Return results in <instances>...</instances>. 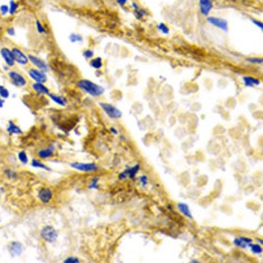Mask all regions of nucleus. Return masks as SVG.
Listing matches in <instances>:
<instances>
[{"mask_svg": "<svg viewBox=\"0 0 263 263\" xmlns=\"http://www.w3.org/2000/svg\"><path fill=\"white\" fill-rule=\"evenodd\" d=\"M0 10L3 16H5L9 12V7L6 5H2L0 7Z\"/></svg>", "mask_w": 263, "mask_h": 263, "instance_id": "nucleus-30", "label": "nucleus"}, {"mask_svg": "<svg viewBox=\"0 0 263 263\" xmlns=\"http://www.w3.org/2000/svg\"><path fill=\"white\" fill-rule=\"evenodd\" d=\"M84 56L86 57V58H90L94 56V52H93L92 50L90 49H87L83 53Z\"/></svg>", "mask_w": 263, "mask_h": 263, "instance_id": "nucleus-31", "label": "nucleus"}, {"mask_svg": "<svg viewBox=\"0 0 263 263\" xmlns=\"http://www.w3.org/2000/svg\"><path fill=\"white\" fill-rule=\"evenodd\" d=\"M90 65L93 68H95V69H99L101 68L103 65L102 59L100 57L96 58L93 59L91 60L90 63Z\"/></svg>", "mask_w": 263, "mask_h": 263, "instance_id": "nucleus-19", "label": "nucleus"}, {"mask_svg": "<svg viewBox=\"0 0 263 263\" xmlns=\"http://www.w3.org/2000/svg\"><path fill=\"white\" fill-rule=\"evenodd\" d=\"M199 7L201 13L204 16H207L213 7V3L211 0H200Z\"/></svg>", "mask_w": 263, "mask_h": 263, "instance_id": "nucleus-11", "label": "nucleus"}, {"mask_svg": "<svg viewBox=\"0 0 263 263\" xmlns=\"http://www.w3.org/2000/svg\"><path fill=\"white\" fill-rule=\"evenodd\" d=\"M249 61L254 63H261L262 60L261 59H251L249 60Z\"/></svg>", "mask_w": 263, "mask_h": 263, "instance_id": "nucleus-37", "label": "nucleus"}, {"mask_svg": "<svg viewBox=\"0 0 263 263\" xmlns=\"http://www.w3.org/2000/svg\"><path fill=\"white\" fill-rule=\"evenodd\" d=\"M111 132L113 133L114 134H116L117 133V131L116 129H115L114 128H111Z\"/></svg>", "mask_w": 263, "mask_h": 263, "instance_id": "nucleus-40", "label": "nucleus"}, {"mask_svg": "<svg viewBox=\"0 0 263 263\" xmlns=\"http://www.w3.org/2000/svg\"><path fill=\"white\" fill-rule=\"evenodd\" d=\"M28 58L29 61L35 66H36L37 68H38L39 70L44 71V72H45V71H48V66H47L46 63H45V61H44L43 60L41 59L40 58H39L37 57L34 56V55H28Z\"/></svg>", "mask_w": 263, "mask_h": 263, "instance_id": "nucleus-8", "label": "nucleus"}, {"mask_svg": "<svg viewBox=\"0 0 263 263\" xmlns=\"http://www.w3.org/2000/svg\"><path fill=\"white\" fill-rule=\"evenodd\" d=\"M15 59V62L21 65H26L29 61L28 57L26 56L20 49L18 48H13L11 50Z\"/></svg>", "mask_w": 263, "mask_h": 263, "instance_id": "nucleus-5", "label": "nucleus"}, {"mask_svg": "<svg viewBox=\"0 0 263 263\" xmlns=\"http://www.w3.org/2000/svg\"><path fill=\"white\" fill-rule=\"evenodd\" d=\"M178 208L181 213H183V214L184 215L188 218L192 219V214L191 213L190 210L187 204L184 203H179L178 204Z\"/></svg>", "mask_w": 263, "mask_h": 263, "instance_id": "nucleus-16", "label": "nucleus"}, {"mask_svg": "<svg viewBox=\"0 0 263 263\" xmlns=\"http://www.w3.org/2000/svg\"><path fill=\"white\" fill-rule=\"evenodd\" d=\"M36 24L37 29L38 32H39L40 34H42V33L45 32V28L42 25V23L39 20L36 21Z\"/></svg>", "mask_w": 263, "mask_h": 263, "instance_id": "nucleus-27", "label": "nucleus"}, {"mask_svg": "<svg viewBox=\"0 0 263 263\" xmlns=\"http://www.w3.org/2000/svg\"><path fill=\"white\" fill-rule=\"evenodd\" d=\"M78 86L80 89L94 97L101 95L104 92V87L86 79L79 81Z\"/></svg>", "mask_w": 263, "mask_h": 263, "instance_id": "nucleus-1", "label": "nucleus"}, {"mask_svg": "<svg viewBox=\"0 0 263 263\" xmlns=\"http://www.w3.org/2000/svg\"><path fill=\"white\" fill-rule=\"evenodd\" d=\"M11 251L13 254H18L20 252L21 250V246L19 244H14L11 247Z\"/></svg>", "mask_w": 263, "mask_h": 263, "instance_id": "nucleus-28", "label": "nucleus"}, {"mask_svg": "<svg viewBox=\"0 0 263 263\" xmlns=\"http://www.w3.org/2000/svg\"><path fill=\"white\" fill-rule=\"evenodd\" d=\"M251 251L255 254H261L262 252L263 249L261 246L258 244H251L250 246Z\"/></svg>", "mask_w": 263, "mask_h": 263, "instance_id": "nucleus-23", "label": "nucleus"}, {"mask_svg": "<svg viewBox=\"0 0 263 263\" xmlns=\"http://www.w3.org/2000/svg\"><path fill=\"white\" fill-rule=\"evenodd\" d=\"M41 235L46 241L49 242H53L57 237L56 231L53 228L47 226L42 230Z\"/></svg>", "mask_w": 263, "mask_h": 263, "instance_id": "nucleus-4", "label": "nucleus"}, {"mask_svg": "<svg viewBox=\"0 0 263 263\" xmlns=\"http://www.w3.org/2000/svg\"><path fill=\"white\" fill-rule=\"evenodd\" d=\"M141 181L144 186L146 185L147 184V183H148L147 177L145 176H142V177L141 178Z\"/></svg>", "mask_w": 263, "mask_h": 263, "instance_id": "nucleus-36", "label": "nucleus"}, {"mask_svg": "<svg viewBox=\"0 0 263 263\" xmlns=\"http://www.w3.org/2000/svg\"><path fill=\"white\" fill-rule=\"evenodd\" d=\"M7 131L10 134L18 135V134H21L22 133V130L12 121H9V122Z\"/></svg>", "mask_w": 263, "mask_h": 263, "instance_id": "nucleus-15", "label": "nucleus"}, {"mask_svg": "<svg viewBox=\"0 0 263 263\" xmlns=\"http://www.w3.org/2000/svg\"><path fill=\"white\" fill-rule=\"evenodd\" d=\"M53 147H49L46 149H44L40 151L39 152V156L42 158H47L52 156L53 154Z\"/></svg>", "mask_w": 263, "mask_h": 263, "instance_id": "nucleus-18", "label": "nucleus"}, {"mask_svg": "<svg viewBox=\"0 0 263 263\" xmlns=\"http://www.w3.org/2000/svg\"><path fill=\"white\" fill-rule=\"evenodd\" d=\"M117 2L119 5L121 6H123L125 5V4L127 2V0H117Z\"/></svg>", "mask_w": 263, "mask_h": 263, "instance_id": "nucleus-38", "label": "nucleus"}, {"mask_svg": "<svg viewBox=\"0 0 263 263\" xmlns=\"http://www.w3.org/2000/svg\"><path fill=\"white\" fill-rule=\"evenodd\" d=\"M30 77L36 82L44 83L47 81V76L44 71L37 69H31L28 71Z\"/></svg>", "mask_w": 263, "mask_h": 263, "instance_id": "nucleus-3", "label": "nucleus"}, {"mask_svg": "<svg viewBox=\"0 0 263 263\" xmlns=\"http://www.w3.org/2000/svg\"><path fill=\"white\" fill-rule=\"evenodd\" d=\"M64 262L66 263H79V261L77 258L75 257H69L66 258Z\"/></svg>", "mask_w": 263, "mask_h": 263, "instance_id": "nucleus-32", "label": "nucleus"}, {"mask_svg": "<svg viewBox=\"0 0 263 263\" xmlns=\"http://www.w3.org/2000/svg\"><path fill=\"white\" fill-rule=\"evenodd\" d=\"M32 89L36 91V92L40 94H49V90L46 86H45L42 83L36 82L32 84Z\"/></svg>", "mask_w": 263, "mask_h": 263, "instance_id": "nucleus-13", "label": "nucleus"}, {"mask_svg": "<svg viewBox=\"0 0 263 263\" xmlns=\"http://www.w3.org/2000/svg\"><path fill=\"white\" fill-rule=\"evenodd\" d=\"M244 81L245 82L246 85L247 86H252L254 85H258L260 83V82L258 80L254 79V78L249 77H246L244 78Z\"/></svg>", "mask_w": 263, "mask_h": 263, "instance_id": "nucleus-20", "label": "nucleus"}, {"mask_svg": "<svg viewBox=\"0 0 263 263\" xmlns=\"http://www.w3.org/2000/svg\"><path fill=\"white\" fill-rule=\"evenodd\" d=\"M10 7L9 8V13L10 15H13L16 13V10L18 9V3H16L13 1V0H11L10 1L9 3Z\"/></svg>", "mask_w": 263, "mask_h": 263, "instance_id": "nucleus-21", "label": "nucleus"}, {"mask_svg": "<svg viewBox=\"0 0 263 263\" xmlns=\"http://www.w3.org/2000/svg\"><path fill=\"white\" fill-rule=\"evenodd\" d=\"M135 16L138 19H140L142 18V16L145 14V11L143 10H139V8L138 9L135 10Z\"/></svg>", "mask_w": 263, "mask_h": 263, "instance_id": "nucleus-29", "label": "nucleus"}, {"mask_svg": "<svg viewBox=\"0 0 263 263\" xmlns=\"http://www.w3.org/2000/svg\"><path fill=\"white\" fill-rule=\"evenodd\" d=\"M9 77L12 82L17 86H24L26 84V81L24 78L16 71H11L9 73Z\"/></svg>", "mask_w": 263, "mask_h": 263, "instance_id": "nucleus-6", "label": "nucleus"}, {"mask_svg": "<svg viewBox=\"0 0 263 263\" xmlns=\"http://www.w3.org/2000/svg\"><path fill=\"white\" fill-rule=\"evenodd\" d=\"M49 95L50 98L53 100V101L55 102L59 105H61V106H64L65 105L66 101L61 96L56 95L53 94H49Z\"/></svg>", "mask_w": 263, "mask_h": 263, "instance_id": "nucleus-17", "label": "nucleus"}, {"mask_svg": "<svg viewBox=\"0 0 263 263\" xmlns=\"http://www.w3.org/2000/svg\"><path fill=\"white\" fill-rule=\"evenodd\" d=\"M39 196L42 202L48 203L52 199V193L49 189H42L39 193Z\"/></svg>", "mask_w": 263, "mask_h": 263, "instance_id": "nucleus-14", "label": "nucleus"}, {"mask_svg": "<svg viewBox=\"0 0 263 263\" xmlns=\"http://www.w3.org/2000/svg\"><path fill=\"white\" fill-rule=\"evenodd\" d=\"M71 166L76 169L79 170L80 171H93L97 169V166L94 163H73L71 164Z\"/></svg>", "mask_w": 263, "mask_h": 263, "instance_id": "nucleus-10", "label": "nucleus"}, {"mask_svg": "<svg viewBox=\"0 0 263 263\" xmlns=\"http://www.w3.org/2000/svg\"><path fill=\"white\" fill-rule=\"evenodd\" d=\"M32 165H33L34 166H37V167H40V168H46V166H44V165L38 162V161H37L36 160H34L32 161Z\"/></svg>", "mask_w": 263, "mask_h": 263, "instance_id": "nucleus-33", "label": "nucleus"}, {"mask_svg": "<svg viewBox=\"0 0 263 263\" xmlns=\"http://www.w3.org/2000/svg\"><path fill=\"white\" fill-rule=\"evenodd\" d=\"M207 20L210 24L216 26V27L219 28L223 31H227V22L221 18H216V17H209Z\"/></svg>", "mask_w": 263, "mask_h": 263, "instance_id": "nucleus-9", "label": "nucleus"}, {"mask_svg": "<svg viewBox=\"0 0 263 263\" xmlns=\"http://www.w3.org/2000/svg\"><path fill=\"white\" fill-rule=\"evenodd\" d=\"M9 96V92L4 86H0V97L3 98H8Z\"/></svg>", "mask_w": 263, "mask_h": 263, "instance_id": "nucleus-22", "label": "nucleus"}, {"mask_svg": "<svg viewBox=\"0 0 263 263\" xmlns=\"http://www.w3.org/2000/svg\"><path fill=\"white\" fill-rule=\"evenodd\" d=\"M252 240L251 239L246 237H241L235 239L234 244L237 246L245 248L246 247H250L252 244Z\"/></svg>", "mask_w": 263, "mask_h": 263, "instance_id": "nucleus-12", "label": "nucleus"}, {"mask_svg": "<svg viewBox=\"0 0 263 263\" xmlns=\"http://www.w3.org/2000/svg\"><path fill=\"white\" fill-rule=\"evenodd\" d=\"M253 22L254 23V24L258 26V27H260L261 29H263V24H262V23L259 22V21H257V20H254Z\"/></svg>", "mask_w": 263, "mask_h": 263, "instance_id": "nucleus-35", "label": "nucleus"}, {"mask_svg": "<svg viewBox=\"0 0 263 263\" xmlns=\"http://www.w3.org/2000/svg\"><path fill=\"white\" fill-rule=\"evenodd\" d=\"M7 31L10 36H13L15 35V30L13 27L8 28Z\"/></svg>", "mask_w": 263, "mask_h": 263, "instance_id": "nucleus-34", "label": "nucleus"}, {"mask_svg": "<svg viewBox=\"0 0 263 263\" xmlns=\"http://www.w3.org/2000/svg\"><path fill=\"white\" fill-rule=\"evenodd\" d=\"M70 39L71 41L73 43L77 42H81L83 40V38L80 35L78 34H73L70 36Z\"/></svg>", "mask_w": 263, "mask_h": 263, "instance_id": "nucleus-24", "label": "nucleus"}, {"mask_svg": "<svg viewBox=\"0 0 263 263\" xmlns=\"http://www.w3.org/2000/svg\"><path fill=\"white\" fill-rule=\"evenodd\" d=\"M0 53L2 58L8 66L10 67L14 66L15 60L11 50H10L6 47H4L1 49Z\"/></svg>", "mask_w": 263, "mask_h": 263, "instance_id": "nucleus-7", "label": "nucleus"}, {"mask_svg": "<svg viewBox=\"0 0 263 263\" xmlns=\"http://www.w3.org/2000/svg\"><path fill=\"white\" fill-rule=\"evenodd\" d=\"M20 161L22 162L23 163H26L27 162L28 158L26 154L24 151L20 152L18 155Z\"/></svg>", "mask_w": 263, "mask_h": 263, "instance_id": "nucleus-25", "label": "nucleus"}, {"mask_svg": "<svg viewBox=\"0 0 263 263\" xmlns=\"http://www.w3.org/2000/svg\"><path fill=\"white\" fill-rule=\"evenodd\" d=\"M100 106L110 118L118 119L122 116V113L118 108L111 104L101 102Z\"/></svg>", "mask_w": 263, "mask_h": 263, "instance_id": "nucleus-2", "label": "nucleus"}, {"mask_svg": "<svg viewBox=\"0 0 263 263\" xmlns=\"http://www.w3.org/2000/svg\"><path fill=\"white\" fill-rule=\"evenodd\" d=\"M4 104V101L2 99L1 97H0V108H2L3 107Z\"/></svg>", "mask_w": 263, "mask_h": 263, "instance_id": "nucleus-39", "label": "nucleus"}, {"mask_svg": "<svg viewBox=\"0 0 263 263\" xmlns=\"http://www.w3.org/2000/svg\"><path fill=\"white\" fill-rule=\"evenodd\" d=\"M158 28L163 34H168L169 32V29L164 23H160L158 25Z\"/></svg>", "mask_w": 263, "mask_h": 263, "instance_id": "nucleus-26", "label": "nucleus"}]
</instances>
